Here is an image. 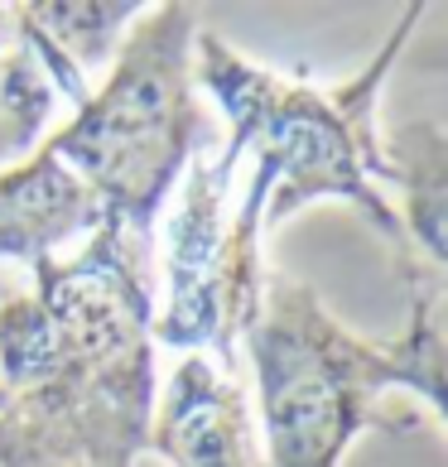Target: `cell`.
<instances>
[{"label":"cell","instance_id":"cell-1","mask_svg":"<svg viewBox=\"0 0 448 467\" xmlns=\"http://www.w3.org/2000/svg\"><path fill=\"white\" fill-rule=\"evenodd\" d=\"M0 299V467H135L154 414V265L116 217Z\"/></svg>","mask_w":448,"mask_h":467},{"label":"cell","instance_id":"cell-8","mask_svg":"<svg viewBox=\"0 0 448 467\" xmlns=\"http://www.w3.org/2000/svg\"><path fill=\"white\" fill-rule=\"evenodd\" d=\"M145 15V5L120 0H48V5H15V34L39 54L54 88L73 101H88V73L97 63H111L126 29Z\"/></svg>","mask_w":448,"mask_h":467},{"label":"cell","instance_id":"cell-2","mask_svg":"<svg viewBox=\"0 0 448 467\" xmlns=\"http://www.w3.org/2000/svg\"><path fill=\"white\" fill-rule=\"evenodd\" d=\"M443 280L410 285V318L391 342H367L323 308L304 280H266L261 318L241 342L255 367L266 467H342L361 434L405 439L424 424L415 410L386 405L391 390L420 395L443 420Z\"/></svg>","mask_w":448,"mask_h":467},{"label":"cell","instance_id":"cell-4","mask_svg":"<svg viewBox=\"0 0 448 467\" xmlns=\"http://www.w3.org/2000/svg\"><path fill=\"white\" fill-rule=\"evenodd\" d=\"M193 5L169 0L145 10V20H135L116 44L101 88H92L88 101L73 107V120L39 145L88 183L101 217H116L145 246L188 160L213 140L193 88Z\"/></svg>","mask_w":448,"mask_h":467},{"label":"cell","instance_id":"cell-5","mask_svg":"<svg viewBox=\"0 0 448 467\" xmlns=\"http://www.w3.org/2000/svg\"><path fill=\"white\" fill-rule=\"evenodd\" d=\"M236 164L227 154L198 150L183 169V198L169 213L164 251V304L154 308L150 337L179 352H203L236 371V348L255 327L266 304V202L270 169H251L246 202L227 213Z\"/></svg>","mask_w":448,"mask_h":467},{"label":"cell","instance_id":"cell-10","mask_svg":"<svg viewBox=\"0 0 448 467\" xmlns=\"http://www.w3.org/2000/svg\"><path fill=\"white\" fill-rule=\"evenodd\" d=\"M54 78L44 73L39 54L25 39L0 54V169L39 145V130L54 116Z\"/></svg>","mask_w":448,"mask_h":467},{"label":"cell","instance_id":"cell-9","mask_svg":"<svg viewBox=\"0 0 448 467\" xmlns=\"http://www.w3.org/2000/svg\"><path fill=\"white\" fill-rule=\"evenodd\" d=\"M381 164L386 183L405 188V213L401 227L410 236V246L429 255V265H443L448 241V135L439 120H415L401 126L395 135H381Z\"/></svg>","mask_w":448,"mask_h":467},{"label":"cell","instance_id":"cell-7","mask_svg":"<svg viewBox=\"0 0 448 467\" xmlns=\"http://www.w3.org/2000/svg\"><path fill=\"white\" fill-rule=\"evenodd\" d=\"M97 227V198L54 154L34 150L0 169V261H48L63 241L92 236Z\"/></svg>","mask_w":448,"mask_h":467},{"label":"cell","instance_id":"cell-11","mask_svg":"<svg viewBox=\"0 0 448 467\" xmlns=\"http://www.w3.org/2000/svg\"><path fill=\"white\" fill-rule=\"evenodd\" d=\"M15 44H20V34H15V5H0V54Z\"/></svg>","mask_w":448,"mask_h":467},{"label":"cell","instance_id":"cell-12","mask_svg":"<svg viewBox=\"0 0 448 467\" xmlns=\"http://www.w3.org/2000/svg\"><path fill=\"white\" fill-rule=\"evenodd\" d=\"M39 467H68V462H39Z\"/></svg>","mask_w":448,"mask_h":467},{"label":"cell","instance_id":"cell-6","mask_svg":"<svg viewBox=\"0 0 448 467\" xmlns=\"http://www.w3.org/2000/svg\"><path fill=\"white\" fill-rule=\"evenodd\" d=\"M150 453L169 467H266L251 400L236 371L188 352L150 414Z\"/></svg>","mask_w":448,"mask_h":467},{"label":"cell","instance_id":"cell-3","mask_svg":"<svg viewBox=\"0 0 448 467\" xmlns=\"http://www.w3.org/2000/svg\"><path fill=\"white\" fill-rule=\"evenodd\" d=\"M420 20L424 5H410L386 34L381 54L338 88H308L304 78L270 73L246 54H236L213 29H198L193 39V88L208 92L232 126L222 154L232 164H241V154H255V164L270 169L275 179L266 202V232H275L318 198H342L386 236L405 285H420L439 270L415 255L401 213L376 188V179L386 183L376 107H381L386 78L395 73V58L405 54Z\"/></svg>","mask_w":448,"mask_h":467}]
</instances>
